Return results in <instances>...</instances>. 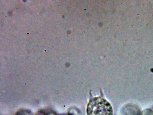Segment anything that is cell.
Listing matches in <instances>:
<instances>
[{
  "label": "cell",
  "mask_w": 153,
  "mask_h": 115,
  "mask_svg": "<svg viewBox=\"0 0 153 115\" xmlns=\"http://www.w3.org/2000/svg\"><path fill=\"white\" fill-rule=\"evenodd\" d=\"M87 115H113L111 105L106 99L96 97L90 99L87 106Z\"/></svg>",
  "instance_id": "obj_1"
},
{
  "label": "cell",
  "mask_w": 153,
  "mask_h": 115,
  "mask_svg": "<svg viewBox=\"0 0 153 115\" xmlns=\"http://www.w3.org/2000/svg\"><path fill=\"white\" fill-rule=\"evenodd\" d=\"M140 115H153V111L150 109H146L142 111Z\"/></svg>",
  "instance_id": "obj_2"
},
{
  "label": "cell",
  "mask_w": 153,
  "mask_h": 115,
  "mask_svg": "<svg viewBox=\"0 0 153 115\" xmlns=\"http://www.w3.org/2000/svg\"><path fill=\"white\" fill-rule=\"evenodd\" d=\"M29 112L26 111H22L19 112L16 115H30Z\"/></svg>",
  "instance_id": "obj_3"
}]
</instances>
